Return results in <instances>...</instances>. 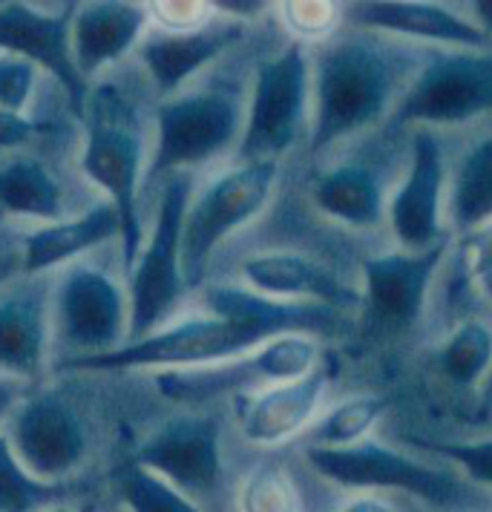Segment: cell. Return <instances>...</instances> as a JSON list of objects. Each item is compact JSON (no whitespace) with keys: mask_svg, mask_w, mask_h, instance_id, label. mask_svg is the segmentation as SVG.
<instances>
[{"mask_svg":"<svg viewBox=\"0 0 492 512\" xmlns=\"http://www.w3.org/2000/svg\"><path fill=\"white\" fill-rule=\"evenodd\" d=\"M412 75V61L377 32L360 29L326 41L311 61V153L320 156L395 113Z\"/></svg>","mask_w":492,"mask_h":512,"instance_id":"cell-1","label":"cell"},{"mask_svg":"<svg viewBox=\"0 0 492 512\" xmlns=\"http://www.w3.org/2000/svg\"><path fill=\"white\" fill-rule=\"evenodd\" d=\"M305 461L331 484L372 492H406L432 512H490L492 498L455 466L426 464L386 443L363 441L343 449L303 446Z\"/></svg>","mask_w":492,"mask_h":512,"instance_id":"cell-2","label":"cell"},{"mask_svg":"<svg viewBox=\"0 0 492 512\" xmlns=\"http://www.w3.org/2000/svg\"><path fill=\"white\" fill-rule=\"evenodd\" d=\"M84 121H87V141H84L81 170L95 187L104 190L107 202L118 210L124 271L130 274L144 248V225H141V187L147 170L144 139L127 98L110 84L90 90Z\"/></svg>","mask_w":492,"mask_h":512,"instance_id":"cell-3","label":"cell"},{"mask_svg":"<svg viewBox=\"0 0 492 512\" xmlns=\"http://www.w3.org/2000/svg\"><path fill=\"white\" fill-rule=\"evenodd\" d=\"M242 101L228 90H193L164 98L156 110V141L147 156L144 193H153L176 173L211 162L242 139Z\"/></svg>","mask_w":492,"mask_h":512,"instance_id":"cell-4","label":"cell"},{"mask_svg":"<svg viewBox=\"0 0 492 512\" xmlns=\"http://www.w3.org/2000/svg\"><path fill=\"white\" fill-rule=\"evenodd\" d=\"M271 337L268 331L248 326L242 320L231 317H190L176 326L159 328L136 343H124L121 349L93 354V357H75L64 360L61 369L70 372H110V369H205L216 363H228L234 357L251 354L259 346H265Z\"/></svg>","mask_w":492,"mask_h":512,"instance_id":"cell-5","label":"cell"},{"mask_svg":"<svg viewBox=\"0 0 492 512\" xmlns=\"http://www.w3.org/2000/svg\"><path fill=\"white\" fill-rule=\"evenodd\" d=\"M193 199V179L190 173H176L162 185V199L156 210V222L150 239H144L136 265L130 268V340L153 334L164 326L173 308L188 291L185 271H182V228L185 213Z\"/></svg>","mask_w":492,"mask_h":512,"instance_id":"cell-6","label":"cell"},{"mask_svg":"<svg viewBox=\"0 0 492 512\" xmlns=\"http://www.w3.org/2000/svg\"><path fill=\"white\" fill-rule=\"evenodd\" d=\"M311 124V58L300 41L257 70L239 139V162H280Z\"/></svg>","mask_w":492,"mask_h":512,"instance_id":"cell-7","label":"cell"},{"mask_svg":"<svg viewBox=\"0 0 492 512\" xmlns=\"http://www.w3.org/2000/svg\"><path fill=\"white\" fill-rule=\"evenodd\" d=\"M277 179L280 162H239L190 199L182 228V271L188 288L202 285L213 251L265 210Z\"/></svg>","mask_w":492,"mask_h":512,"instance_id":"cell-8","label":"cell"},{"mask_svg":"<svg viewBox=\"0 0 492 512\" xmlns=\"http://www.w3.org/2000/svg\"><path fill=\"white\" fill-rule=\"evenodd\" d=\"M492 113L490 49H449L423 58L400 95L398 127H458Z\"/></svg>","mask_w":492,"mask_h":512,"instance_id":"cell-9","label":"cell"},{"mask_svg":"<svg viewBox=\"0 0 492 512\" xmlns=\"http://www.w3.org/2000/svg\"><path fill=\"white\" fill-rule=\"evenodd\" d=\"M133 461L182 489L202 510L222 512V426L213 415H179L164 420L136 446Z\"/></svg>","mask_w":492,"mask_h":512,"instance_id":"cell-10","label":"cell"},{"mask_svg":"<svg viewBox=\"0 0 492 512\" xmlns=\"http://www.w3.org/2000/svg\"><path fill=\"white\" fill-rule=\"evenodd\" d=\"M52 328L67 360L121 349L130 340L127 291L95 265L70 268L52 291Z\"/></svg>","mask_w":492,"mask_h":512,"instance_id":"cell-11","label":"cell"},{"mask_svg":"<svg viewBox=\"0 0 492 512\" xmlns=\"http://www.w3.org/2000/svg\"><path fill=\"white\" fill-rule=\"evenodd\" d=\"M320 346L314 337L285 334L268 340L251 354L234 357L228 363H216L205 369H176L156 374V389L179 403H205L213 397L245 392L257 386H274L285 380H297L320 366Z\"/></svg>","mask_w":492,"mask_h":512,"instance_id":"cell-12","label":"cell"},{"mask_svg":"<svg viewBox=\"0 0 492 512\" xmlns=\"http://www.w3.org/2000/svg\"><path fill=\"white\" fill-rule=\"evenodd\" d=\"M446 164L444 144L435 130L415 127L409 141V170L389 196L386 219L400 251L421 254L438 248L446 239Z\"/></svg>","mask_w":492,"mask_h":512,"instance_id":"cell-13","label":"cell"},{"mask_svg":"<svg viewBox=\"0 0 492 512\" xmlns=\"http://www.w3.org/2000/svg\"><path fill=\"white\" fill-rule=\"evenodd\" d=\"M21 464L47 484H72L90 455V432L75 406L44 392L18 403L6 432Z\"/></svg>","mask_w":492,"mask_h":512,"instance_id":"cell-14","label":"cell"},{"mask_svg":"<svg viewBox=\"0 0 492 512\" xmlns=\"http://www.w3.org/2000/svg\"><path fill=\"white\" fill-rule=\"evenodd\" d=\"M78 3L61 6V12H41L29 3H0V52L18 55L47 70L64 90L72 113L84 118L90 84L72 61V18Z\"/></svg>","mask_w":492,"mask_h":512,"instance_id":"cell-15","label":"cell"},{"mask_svg":"<svg viewBox=\"0 0 492 512\" xmlns=\"http://www.w3.org/2000/svg\"><path fill=\"white\" fill-rule=\"evenodd\" d=\"M444 259L446 242L421 254L392 251L363 259L366 317L377 326L403 328L415 323Z\"/></svg>","mask_w":492,"mask_h":512,"instance_id":"cell-16","label":"cell"},{"mask_svg":"<svg viewBox=\"0 0 492 512\" xmlns=\"http://www.w3.org/2000/svg\"><path fill=\"white\" fill-rule=\"evenodd\" d=\"M245 24L225 18L216 12L211 24L188 29V32H167V29H150L139 44V61L156 95L173 98L182 93L196 72L213 64L219 55H225L242 41Z\"/></svg>","mask_w":492,"mask_h":512,"instance_id":"cell-17","label":"cell"},{"mask_svg":"<svg viewBox=\"0 0 492 512\" xmlns=\"http://www.w3.org/2000/svg\"><path fill=\"white\" fill-rule=\"evenodd\" d=\"M343 21L363 32L403 35L426 44H441L452 49H487L490 41L478 26L446 3H418V0H366L343 6Z\"/></svg>","mask_w":492,"mask_h":512,"instance_id":"cell-18","label":"cell"},{"mask_svg":"<svg viewBox=\"0 0 492 512\" xmlns=\"http://www.w3.org/2000/svg\"><path fill=\"white\" fill-rule=\"evenodd\" d=\"M328 389V366L259 389L239 406V432L254 446H280L311 429Z\"/></svg>","mask_w":492,"mask_h":512,"instance_id":"cell-19","label":"cell"},{"mask_svg":"<svg viewBox=\"0 0 492 512\" xmlns=\"http://www.w3.org/2000/svg\"><path fill=\"white\" fill-rule=\"evenodd\" d=\"M52 323V291L47 282L26 277L0 288V372L12 380L35 377L44 366Z\"/></svg>","mask_w":492,"mask_h":512,"instance_id":"cell-20","label":"cell"},{"mask_svg":"<svg viewBox=\"0 0 492 512\" xmlns=\"http://www.w3.org/2000/svg\"><path fill=\"white\" fill-rule=\"evenodd\" d=\"M242 277L251 291L285 303H320L337 311H349L360 300V294L323 262L291 251L248 256L242 262Z\"/></svg>","mask_w":492,"mask_h":512,"instance_id":"cell-21","label":"cell"},{"mask_svg":"<svg viewBox=\"0 0 492 512\" xmlns=\"http://www.w3.org/2000/svg\"><path fill=\"white\" fill-rule=\"evenodd\" d=\"M147 6L101 0L78 3L72 18V61L84 81L121 61L127 52L139 49L147 35Z\"/></svg>","mask_w":492,"mask_h":512,"instance_id":"cell-22","label":"cell"},{"mask_svg":"<svg viewBox=\"0 0 492 512\" xmlns=\"http://www.w3.org/2000/svg\"><path fill=\"white\" fill-rule=\"evenodd\" d=\"M113 239H121L118 210L104 199L75 219H58L32 231L24 239V277H41L58 265H67L75 256L95 251Z\"/></svg>","mask_w":492,"mask_h":512,"instance_id":"cell-23","label":"cell"},{"mask_svg":"<svg viewBox=\"0 0 492 512\" xmlns=\"http://www.w3.org/2000/svg\"><path fill=\"white\" fill-rule=\"evenodd\" d=\"M311 202L323 216L349 228H375L386 219L389 196L380 173L369 164H334L311 185Z\"/></svg>","mask_w":492,"mask_h":512,"instance_id":"cell-24","label":"cell"},{"mask_svg":"<svg viewBox=\"0 0 492 512\" xmlns=\"http://www.w3.org/2000/svg\"><path fill=\"white\" fill-rule=\"evenodd\" d=\"M446 222L452 231L467 236L492 222V133L475 141L455 167L446 196Z\"/></svg>","mask_w":492,"mask_h":512,"instance_id":"cell-25","label":"cell"},{"mask_svg":"<svg viewBox=\"0 0 492 512\" xmlns=\"http://www.w3.org/2000/svg\"><path fill=\"white\" fill-rule=\"evenodd\" d=\"M0 210L58 222L64 213V190L55 173L41 159L18 156L0 162Z\"/></svg>","mask_w":492,"mask_h":512,"instance_id":"cell-26","label":"cell"},{"mask_svg":"<svg viewBox=\"0 0 492 512\" xmlns=\"http://www.w3.org/2000/svg\"><path fill=\"white\" fill-rule=\"evenodd\" d=\"M72 484H47L32 475L15 455L6 432H0V512H44L70 501Z\"/></svg>","mask_w":492,"mask_h":512,"instance_id":"cell-27","label":"cell"},{"mask_svg":"<svg viewBox=\"0 0 492 512\" xmlns=\"http://www.w3.org/2000/svg\"><path fill=\"white\" fill-rule=\"evenodd\" d=\"M389 409V400L377 395L349 397L343 403H337L331 412H326L317 423H311L305 446H323V449H343L354 443L366 441V435L377 426V420L383 418V412Z\"/></svg>","mask_w":492,"mask_h":512,"instance_id":"cell-28","label":"cell"},{"mask_svg":"<svg viewBox=\"0 0 492 512\" xmlns=\"http://www.w3.org/2000/svg\"><path fill=\"white\" fill-rule=\"evenodd\" d=\"M113 484H116L118 501L127 512H208L182 489H176L162 475L150 472L136 461L118 466Z\"/></svg>","mask_w":492,"mask_h":512,"instance_id":"cell-29","label":"cell"},{"mask_svg":"<svg viewBox=\"0 0 492 512\" xmlns=\"http://www.w3.org/2000/svg\"><path fill=\"white\" fill-rule=\"evenodd\" d=\"M438 366L458 386H484L492 372V328L484 320H464L449 334Z\"/></svg>","mask_w":492,"mask_h":512,"instance_id":"cell-30","label":"cell"},{"mask_svg":"<svg viewBox=\"0 0 492 512\" xmlns=\"http://www.w3.org/2000/svg\"><path fill=\"white\" fill-rule=\"evenodd\" d=\"M236 512H303L300 492L280 464L254 466L236 492Z\"/></svg>","mask_w":492,"mask_h":512,"instance_id":"cell-31","label":"cell"},{"mask_svg":"<svg viewBox=\"0 0 492 512\" xmlns=\"http://www.w3.org/2000/svg\"><path fill=\"white\" fill-rule=\"evenodd\" d=\"M282 21L297 35V41H331L343 24L340 3H282Z\"/></svg>","mask_w":492,"mask_h":512,"instance_id":"cell-32","label":"cell"},{"mask_svg":"<svg viewBox=\"0 0 492 512\" xmlns=\"http://www.w3.org/2000/svg\"><path fill=\"white\" fill-rule=\"evenodd\" d=\"M432 452L455 466L475 487L492 489V435L478 441L435 443Z\"/></svg>","mask_w":492,"mask_h":512,"instance_id":"cell-33","label":"cell"},{"mask_svg":"<svg viewBox=\"0 0 492 512\" xmlns=\"http://www.w3.org/2000/svg\"><path fill=\"white\" fill-rule=\"evenodd\" d=\"M38 67L18 55H0V110L24 113L35 95Z\"/></svg>","mask_w":492,"mask_h":512,"instance_id":"cell-34","label":"cell"},{"mask_svg":"<svg viewBox=\"0 0 492 512\" xmlns=\"http://www.w3.org/2000/svg\"><path fill=\"white\" fill-rule=\"evenodd\" d=\"M147 15L156 21V29H167V32H188V29H199V26L211 24L216 18L213 3H150Z\"/></svg>","mask_w":492,"mask_h":512,"instance_id":"cell-35","label":"cell"},{"mask_svg":"<svg viewBox=\"0 0 492 512\" xmlns=\"http://www.w3.org/2000/svg\"><path fill=\"white\" fill-rule=\"evenodd\" d=\"M35 136V121H29L24 113L0 110V150H15Z\"/></svg>","mask_w":492,"mask_h":512,"instance_id":"cell-36","label":"cell"},{"mask_svg":"<svg viewBox=\"0 0 492 512\" xmlns=\"http://www.w3.org/2000/svg\"><path fill=\"white\" fill-rule=\"evenodd\" d=\"M469 277L490 271L492 268V222H487L484 228H478L475 233H469Z\"/></svg>","mask_w":492,"mask_h":512,"instance_id":"cell-37","label":"cell"},{"mask_svg":"<svg viewBox=\"0 0 492 512\" xmlns=\"http://www.w3.org/2000/svg\"><path fill=\"white\" fill-rule=\"evenodd\" d=\"M467 18L487 41H492V0H472L467 6Z\"/></svg>","mask_w":492,"mask_h":512,"instance_id":"cell-38","label":"cell"},{"mask_svg":"<svg viewBox=\"0 0 492 512\" xmlns=\"http://www.w3.org/2000/svg\"><path fill=\"white\" fill-rule=\"evenodd\" d=\"M337 512H400L395 510L389 501H383V498H377V495H357L352 501H346L343 507Z\"/></svg>","mask_w":492,"mask_h":512,"instance_id":"cell-39","label":"cell"},{"mask_svg":"<svg viewBox=\"0 0 492 512\" xmlns=\"http://www.w3.org/2000/svg\"><path fill=\"white\" fill-rule=\"evenodd\" d=\"M18 403H21V380L3 377L0 380V420L9 418Z\"/></svg>","mask_w":492,"mask_h":512,"instance_id":"cell-40","label":"cell"},{"mask_svg":"<svg viewBox=\"0 0 492 512\" xmlns=\"http://www.w3.org/2000/svg\"><path fill=\"white\" fill-rule=\"evenodd\" d=\"M21 271H24V256H21V251H18V254L6 256V259H0V288H3V285H9V282L21 274Z\"/></svg>","mask_w":492,"mask_h":512,"instance_id":"cell-41","label":"cell"},{"mask_svg":"<svg viewBox=\"0 0 492 512\" xmlns=\"http://www.w3.org/2000/svg\"><path fill=\"white\" fill-rule=\"evenodd\" d=\"M472 280H475V288L484 294V300H490L492 303V268L490 271H481V274H475Z\"/></svg>","mask_w":492,"mask_h":512,"instance_id":"cell-42","label":"cell"},{"mask_svg":"<svg viewBox=\"0 0 492 512\" xmlns=\"http://www.w3.org/2000/svg\"><path fill=\"white\" fill-rule=\"evenodd\" d=\"M481 406H484V409H490L492 406V372L487 374V380H484V386H481Z\"/></svg>","mask_w":492,"mask_h":512,"instance_id":"cell-43","label":"cell"},{"mask_svg":"<svg viewBox=\"0 0 492 512\" xmlns=\"http://www.w3.org/2000/svg\"><path fill=\"white\" fill-rule=\"evenodd\" d=\"M18 254V248H12V242L0 233V259H6V256Z\"/></svg>","mask_w":492,"mask_h":512,"instance_id":"cell-44","label":"cell"},{"mask_svg":"<svg viewBox=\"0 0 492 512\" xmlns=\"http://www.w3.org/2000/svg\"><path fill=\"white\" fill-rule=\"evenodd\" d=\"M44 512H81L78 507H72L70 501H61V504H52V507H47Z\"/></svg>","mask_w":492,"mask_h":512,"instance_id":"cell-45","label":"cell"}]
</instances>
